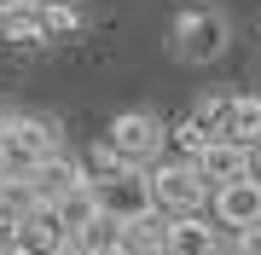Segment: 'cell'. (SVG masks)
<instances>
[{"label":"cell","mask_w":261,"mask_h":255,"mask_svg":"<svg viewBox=\"0 0 261 255\" xmlns=\"http://www.w3.org/2000/svg\"><path fill=\"white\" fill-rule=\"evenodd\" d=\"M226 41H232V23L215 6H186L174 18V52L186 58V64H215V58L226 52Z\"/></svg>","instance_id":"1"},{"label":"cell","mask_w":261,"mask_h":255,"mask_svg":"<svg viewBox=\"0 0 261 255\" xmlns=\"http://www.w3.org/2000/svg\"><path fill=\"white\" fill-rule=\"evenodd\" d=\"M151 174V203H157V215L180 220V215H197V203L209 197V180L197 174V162H157Z\"/></svg>","instance_id":"2"},{"label":"cell","mask_w":261,"mask_h":255,"mask_svg":"<svg viewBox=\"0 0 261 255\" xmlns=\"http://www.w3.org/2000/svg\"><path fill=\"white\" fill-rule=\"evenodd\" d=\"M105 145H111L128 168H145V162L163 151V122L151 110H122L111 122V133H105Z\"/></svg>","instance_id":"3"},{"label":"cell","mask_w":261,"mask_h":255,"mask_svg":"<svg viewBox=\"0 0 261 255\" xmlns=\"http://www.w3.org/2000/svg\"><path fill=\"white\" fill-rule=\"evenodd\" d=\"M93 191H99V203H105V215H116V220H140V215H151V174H140V168H116V174H105V180H93Z\"/></svg>","instance_id":"4"},{"label":"cell","mask_w":261,"mask_h":255,"mask_svg":"<svg viewBox=\"0 0 261 255\" xmlns=\"http://www.w3.org/2000/svg\"><path fill=\"white\" fill-rule=\"evenodd\" d=\"M197 174L209 180L215 191L221 186H238V180L255 174V145H238V139H215L203 157H197Z\"/></svg>","instance_id":"5"},{"label":"cell","mask_w":261,"mask_h":255,"mask_svg":"<svg viewBox=\"0 0 261 255\" xmlns=\"http://www.w3.org/2000/svg\"><path fill=\"white\" fill-rule=\"evenodd\" d=\"M215 220L232 226L238 238L255 232L261 226V180L250 174V180H238V186H221V191H215Z\"/></svg>","instance_id":"6"},{"label":"cell","mask_w":261,"mask_h":255,"mask_svg":"<svg viewBox=\"0 0 261 255\" xmlns=\"http://www.w3.org/2000/svg\"><path fill=\"white\" fill-rule=\"evenodd\" d=\"M87 186V168H82V162H75L70 151H58V157H47V162H41V168L35 174H29V191H35V197L41 203H64L70 197V191H82Z\"/></svg>","instance_id":"7"},{"label":"cell","mask_w":261,"mask_h":255,"mask_svg":"<svg viewBox=\"0 0 261 255\" xmlns=\"http://www.w3.org/2000/svg\"><path fill=\"white\" fill-rule=\"evenodd\" d=\"M64 238H70V232H64V220H58V209L41 203L35 215L18 226V255H58V249H64Z\"/></svg>","instance_id":"8"},{"label":"cell","mask_w":261,"mask_h":255,"mask_svg":"<svg viewBox=\"0 0 261 255\" xmlns=\"http://www.w3.org/2000/svg\"><path fill=\"white\" fill-rule=\"evenodd\" d=\"M168 255H221V238L203 215H180L168 220Z\"/></svg>","instance_id":"9"},{"label":"cell","mask_w":261,"mask_h":255,"mask_svg":"<svg viewBox=\"0 0 261 255\" xmlns=\"http://www.w3.org/2000/svg\"><path fill=\"white\" fill-rule=\"evenodd\" d=\"M58 220H64V232H70V238H87V232H93L99 220H105V203H99L93 180H87L82 191H70L64 203H58Z\"/></svg>","instance_id":"10"},{"label":"cell","mask_w":261,"mask_h":255,"mask_svg":"<svg viewBox=\"0 0 261 255\" xmlns=\"http://www.w3.org/2000/svg\"><path fill=\"white\" fill-rule=\"evenodd\" d=\"M6 41H23V47H41L47 35V18H41V0H23V6L6 12Z\"/></svg>","instance_id":"11"},{"label":"cell","mask_w":261,"mask_h":255,"mask_svg":"<svg viewBox=\"0 0 261 255\" xmlns=\"http://www.w3.org/2000/svg\"><path fill=\"white\" fill-rule=\"evenodd\" d=\"M226 139L238 145H261V93H232V128H226Z\"/></svg>","instance_id":"12"},{"label":"cell","mask_w":261,"mask_h":255,"mask_svg":"<svg viewBox=\"0 0 261 255\" xmlns=\"http://www.w3.org/2000/svg\"><path fill=\"white\" fill-rule=\"evenodd\" d=\"M41 18H47V35H75L82 29V6L75 0H41Z\"/></svg>","instance_id":"13"},{"label":"cell","mask_w":261,"mask_h":255,"mask_svg":"<svg viewBox=\"0 0 261 255\" xmlns=\"http://www.w3.org/2000/svg\"><path fill=\"white\" fill-rule=\"evenodd\" d=\"M174 145H180V151H186V157L197 162V157H203V151H209V145H215V133H209L203 122H192V116H186V122H180V128H174Z\"/></svg>","instance_id":"14"},{"label":"cell","mask_w":261,"mask_h":255,"mask_svg":"<svg viewBox=\"0 0 261 255\" xmlns=\"http://www.w3.org/2000/svg\"><path fill=\"white\" fill-rule=\"evenodd\" d=\"M232 249H238V255H261V226H255V232H244Z\"/></svg>","instance_id":"15"},{"label":"cell","mask_w":261,"mask_h":255,"mask_svg":"<svg viewBox=\"0 0 261 255\" xmlns=\"http://www.w3.org/2000/svg\"><path fill=\"white\" fill-rule=\"evenodd\" d=\"M12 122H18V110H12V104H0V151H6V139H12Z\"/></svg>","instance_id":"16"},{"label":"cell","mask_w":261,"mask_h":255,"mask_svg":"<svg viewBox=\"0 0 261 255\" xmlns=\"http://www.w3.org/2000/svg\"><path fill=\"white\" fill-rule=\"evenodd\" d=\"M255 180H261V145H255Z\"/></svg>","instance_id":"17"},{"label":"cell","mask_w":261,"mask_h":255,"mask_svg":"<svg viewBox=\"0 0 261 255\" xmlns=\"http://www.w3.org/2000/svg\"><path fill=\"white\" fill-rule=\"evenodd\" d=\"M0 41H6V12H0Z\"/></svg>","instance_id":"18"},{"label":"cell","mask_w":261,"mask_h":255,"mask_svg":"<svg viewBox=\"0 0 261 255\" xmlns=\"http://www.w3.org/2000/svg\"><path fill=\"white\" fill-rule=\"evenodd\" d=\"M6 180H12V174H6V162H0V186H6Z\"/></svg>","instance_id":"19"},{"label":"cell","mask_w":261,"mask_h":255,"mask_svg":"<svg viewBox=\"0 0 261 255\" xmlns=\"http://www.w3.org/2000/svg\"><path fill=\"white\" fill-rule=\"evenodd\" d=\"M221 255H238V249H221Z\"/></svg>","instance_id":"20"}]
</instances>
